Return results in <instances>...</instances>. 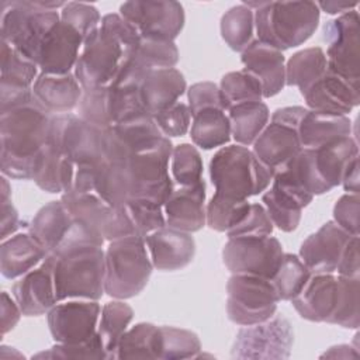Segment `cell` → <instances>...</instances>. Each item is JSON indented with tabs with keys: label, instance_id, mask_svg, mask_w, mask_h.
<instances>
[{
	"label": "cell",
	"instance_id": "obj_1",
	"mask_svg": "<svg viewBox=\"0 0 360 360\" xmlns=\"http://www.w3.org/2000/svg\"><path fill=\"white\" fill-rule=\"evenodd\" d=\"M48 112L34 97L31 101L0 111V169L3 176L31 180L35 158L48 141Z\"/></svg>",
	"mask_w": 360,
	"mask_h": 360
},
{
	"label": "cell",
	"instance_id": "obj_2",
	"mask_svg": "<svg viewBox=\"0 0 360 360\" xmlns=\"http://www.w3.org/2000/svg\"><path fill=\"white\" fill-rule=\"evenodd\" d=\"M139 38L138 31L120 13L103 15L100 27L84 38L73 69L82 89L111 84Z\"/></svg>",
	"mask_w": 360,
	"mask_h": 360
},
{
	"label": "cell",
	"instance_id": "obj_3",
	"mask_svg": "<svg viewBox=\"0 0 360 360\" xmlns=\"http://www.w3.org/2000/svg\"><path fill=\"white\" fill-rule=\"evenodd\" d=\"M357 156V139L349 135L318 148H302L281 172L312 195H319L342 183L347 165Z\"/></svg>",
	"mask_w": 360,
	"mask_h": 360
},
{
	"label": "cell",
	"instance_id": "obj_4",
	"mask_svg": "<svg viewBox=\"0 0 360 360\" xmlns=\"http://www.w3.org/2000/svg\"><path fill=\"white\" fill-rule=\"evenodd\" d=\"M105 250L101 246H84L62 255L49 253L44 260L52 270L56 301H98L104 291Z\"/></svg>",
	"mask_w": 360,
	"mask_h": 360
},
{
	"label": "cell",
	"instance_id": "obj_5",
	"mask_svg": "<svg viewBox=\"0 0 360 360\" xmlns=\"http://www.w3.org/2000/svg\"><path fill=\"white\" fill-rule=\"evenodd\" d=\"M253 11L256 39L281 52L309 39L321 15L315 1H262Z\"/></svg>",
	"mask_w": 360,
	"mask_h": 360
},
{
	"label": "cell",
	"instance_id": "obj_6",
	"mask_svg": "<svg viewBox=\"0 0 360 360\" xmlns=\"http://www.w3.org/2000/svg\"><path fill=\"white\" fill-rule=\"evenodd\" d=\"M63 1H3L1 41L37 65L39 46L49 30L60 20L56 11Z\"/></svg>",
	"mask_w": 360,
	"mask_h": 360
},
{
	"label": "cell",
	"instance_id": "obj_7",
	"mask_svg": "<svg viewBox=\"0 0 360 360\" xmlns=\"http://www.w3.org/2000/svg\"><path fill=\"white\" fill-rule=\"evenodd\" d=\"M210 179L215 193L248 200L266 191L273 176L248 146L235 143L211 158Z\"/></svg>",
	"mask_w": 360,
	"mask_h": 360
},
{
	"label": "cell",
	"instance_id": "obj_8",
	"mask_svg": "<svg viewBox=\"0 0 360 360\" xmlns=\"http://www.w3.org/2000/svg\"><path fill=\"white\" fill-rule=\"evenodd\" d=\"M104 291L115 300L138 295L153 270L145 238L127 236L111 240L105 249Z\"/></svg>",
	"mask_w": 360,
	"mask_h": 360
},
{
	"label": "cell",
	"instance_id": "obj_9",
	"mask_svg": "<svg viewBox=\"0 0 360 360\" xmlns=\"http://www.w3.org/2000/svg\"><path fill=\"white\" fill-rule=\"evenodd\" d=\"M46 142L75 165L105 162L104 129L86 122L77 114L53 115Z\"/></svg>",
	"mask_w": 360,
	"mask_h": 360
},
{
	"label": "cell",
	"instance_id": "obj_10",
	"mask_svg": "<svg viewBox=\"0 0 360 360\" xmlns=\"http://www.w3.org/2000/svg\"><path fill=\"white\" fill-rule=\"evenodd\" d=\"M278 301L270 278L232 274L226 283V314L239 326L255 325L271 318Z\"/></svg>",
	"mask_w": 360,
	"mask_h": 360
},
{
	"label": "cell",
	"instance_id": "obj_11",
	"mask_svg": "<svg viewBox=\"0 0 360 360\" xmlns=\"http://www.w3.org/2000/svg\"><path fill=\"white\" fill-rule=\"evenodd\" d=\"M292 343L291 323L284 316L274 314L263 322L242 326L235 336L231 357L284 360L290 357Z\"/></svg>",
	"mask_w": 360,
	"mask_h": 360
},
{
	"label": "cell",
	"instance_id": "obj_12",
	"mask_svg": "<svg viewBox=\"0 0 360 360\" xmlns=\"http://www.w3.org/2000/svg\"><path fill=\"white\" fill-rule=\"evenodd\" d=\"M283 255V246L274 236H239L228 238L222 262L232 274L271 278Z\"/></svg>",
	"mask_w": 360,
	"mask_h": 360
},
{
	"label": "cell",
	"instance_id": "obj_13",
	"mask_svg": "<svg viewBox=\"0 0 360 360\" xmlns=\"http://www.w3.org/2000/svg\"><path fill=\"white\" fill-rule=\"evenodd\" d=\"M62 202L70 215L111 242L127 236H136L124 207H112L96 193H63Z\"/></svg>",
	"mask_w": 360,
	"mask_h": 360
},
{
	"label": "cell",
	"instance_id": "obj_14",
	"mask_svg": "<svg viewBox=\"0 0 360 360\" xmlns=\"http://www.w3.org/2000/svg\"><path fill=\"white\" fill-rule=\"evenodd\" d=\"M359 13L352 10L323 25L328 70L349 79L360 80V31Z\"/></svg>",
	"mask_w": 360,
	"mask_h": 360
},
{
	"label": "cell",
	"instance_id": "obj_15",
	"mask_svg": "<svg viewBox=\"0 0 360 360\" xmlns=\"http://www.w3.org/2000/svg\"><path fill=\"white\" fill-rule=\"evenodd\" d=\"M120 15L143 38L174 41L184 27V8L173 0L125 1Z\"/></svg>",
	"mask_w": 360,
	"mask_h": 360
},
{
	"label": "cell",
	"instance_id": "obj_16",
	"mask_svg": "<svg viewBox=\"0 0 360 360\" xmlns=\"http://www.w3.org/2000/svg\"><path fill=\"white\" fill-rule=\"evenodd\" d=\"M101 307L93 300L56 302L46 314L55 343H82L97 333Z\"/></svg>",
	"mask_w": 360,
	"mask_h": 360
},
{
	"label": "cell",
	"instance_id": "obj_17",
	"mask_svg": "<svg viewBox=\"0 0 360 360\" xmlns=\"http://www.w3.org/2000/svg\"><path fill=\"white\" fill-rule=\"evenodd\" d=\"M312 198L314 195L287 173L278 172L273 176L271 187L263 194L262 201L271 224L283 232H292L301 221L302 210Z\"/></svg>",
	"mask_w": 360,
	"mask_h": 360
},
{
	"label": "cell",
	"instance_id": "obj_18",
	"mask_svg": "<svg viewBox=\"0 0 360 360\" xmlns=\"http://www.w3.org/2000/svg\"><path fill=\"white\" fill-rule=\"evenodd\" d=\"M177 62L179 49L174 41L141 37L111 84L141 87V83L149 72L155 69L174 68Z\"/></svg>",
	"mask_w": 360,
	"mask_h": 360
},
{
	"label": "cell",
	"instance_id": "obj_19",
	"mask_svg": "<svg viewBox=\"0 0 360 360\" xmlns=\"http://www.w3.org/2000/svg\"><path fill=\"white\" fill-rule=\"evenodd\" d=\"M163 135L152 115L142 114L104 129V156L107 162H122L131 155L156 145Z\"/></svg>",
	"mask_w": 360,
	"mask_h": 360
},
{
	"label": "cell",
	"instance_id": "obj_20",
	"mask_svg": "<svg viewBox=\"0 0 360 360\" xmlns=\"http://www.w3.org/2000/svg\"><path fill=\"white\" fill-rule=\"evenodd\" d=\"M0 55V111H6L34 98L32 84L39 73L34 62L4 41Z\"/></svg>",
	"mask_w": 360,
	"mask_h": 360
},
{
	"label": "cell",
	"instance_id": "obj_21",
	"mask_svg": "<svg viewBox=\"0 0 360 360\" xmlns=\"http://www.w3.org/2000/svg\"><path fill=\"white\" fill-rule=\"evenodd\" d=\"M301 94L308 110L335 115H347L360 103L359 82L345 79L328 69Z\"/></svg>",
	"mask_w": 360,
	"mask_h": 360
},
{
	"label": "cell",
	"instance_id": "obj_22",
	"mask_svg": "<svg viewBox=\"0 0 360 360\" xmlns=\"http://www.w3.org/2000/svg\"><path fill=\"white\" fill-rule=\"evenodd\" d=\"M83 46V37L59 20L45 35L37 56L41 73L65 75L75 69Z\"/></svg>",
	"mask_w": 360,
	"mask_h": 360
},
{
	"label": "cell",
	"instance_id": "obj_23",
	"mask_svg": "<svg viewBox=\"0 0 360 360\" xmlns=\"http://www.w3.org/2000/svg\"><path fill=\"white\" fill-rule=\"evenodd\" d=\"M350 238L335 221H328L302 242L298 256L312 274L335 273Z\"/></svg>",
	"mask_w": 360,
	"mask_h": 360
},
{
	"label": "cell",
	"instance_id": "obj_24",
	"mask_svg": "<svg viewBox=\"0 0 360 360\" xmlns=\"http://www.w3.org/2000/svg\"><path fill=\"white\" fill-rule=\"evenodd\" d=\"M146 249L155 269L174 271L191 263L195 255V242L188 232L165 225L145 238Z\"/></svg>",
	"mask_w": 360,
	"mask_h": 360
},
{
	"label": "cell",
	"instance_id": "obj_25",
	"mask_svg": "<svg viewBox=\"0 0 360 360\" xmlns=\"http://www.w3.org/2000/svg\"><path fill=\"white\" fill-rule=\"evenodd\" d=\"M166 225L183 232H197L205 225V183L173 187L163 204Z\"/></svg>",
	"mask_w": 360,
	"mask_h": 360
},
{
	"label": "cell",
	"instance_id": "obj_26",
	"mask_svg": "<svg viewBox=\"0 0 360 360\" xmlns=\"http://www.w3.org/2000/svg\"><path fill=\"white\" fill-rule=\"evenodd\" d=\"M302 149L297 129L270 122L253 142L252 152L259 162L274 176L281 172Z\"/></svg>",
	"mask_w": 360,
	"mask_h": 360
},
{
	"label": "cell",
	"instance_id": "obj_27",
	"mask_svg": "<svg viewBox=\"0 0 360 360\" xmlns=\"http://www.w3.org/2000/svg\"><path fill=\"white\" fill-rule=\"evenodd\" d=\"M13 298L18 304L22 315L39 316L58 302L52 270L44 260L39 267L21 276L11 288Z\"/></svg>",
	"mask_w": 360,
	"mask_h": 360
},
{
	"label": "cell",
	"instance_id": "obj_28",
	"mask_svg": "<svg viewBox=\"0 0 360 360\" xmlns=\"http://www.w3.org/2000/svg\"><path fill=\"white\" fill-rule=\"evenodd\" d=\"M243 69L253 73L263 89V98L278 94L285 86V59L281 51L253 39L240 53Z\"/></svg>",
	"mask_w": 360,
	"mask_h": 360
},
{
	"label": "cell",
	"instance_id": "obj_29",
	"mask_svg": "<svg viewBox=\"0 0 360 360\" xmlns=\"http://www.w3.org/2000/svg\"><path fill=\"white\" fill-rule=\"evenodd\" d=\"M338 295V276L333 273L311 274L302 290L291 300L298 315L311 322L329 321Z\"/></svg>",
	"mask_w": 360,
	"mask_h": 360
},
{
	"label": "cell",
	"instance_id": "obj_30",
	"mask_svg": "<svg viewBox=\"0 0 360 360\" xmlns=\"http://www.w3.org/2000/svg\"><path fill=\"white\" fill-rule=\"evenodd\" d=\"M37 101L51 114H66L77 108L83 89L75 73H41L32 84Z\"/></svg>",
	"mask_w": 360,
	"mask_h": 360
},
{
	"label": "cell",
	"instance_id": "obj_31",
	"mask_svg": "<svg viewBox=\"0 0 360 360\" xmlns=\"http://www.w3.org/2000/svg\"><path fill=\"white\" fill-rule=\"evenodd\" d=\"M186 89V79L176 68L155 69L149 72L139 87L143 107L150 115L177 103Z\"/></svg>",
	"mask_w": 360,
	"mask_h": 360
},
{
	"label": "cell",
	"instance_id": "obj_32",
	"mask_svg": "<svg viewBox=\"0 0 360 360\" xmlns=\"http://www.w3.org/2000/svg\"><path fill=\"white\" fill-rule=\"evenodd\" d=\"M48 250L28 232L4 239L0 248V270L3 277L13 280L31 271L48 256Z\"/></svg>",
	"mask_w": 360,
	"mask_h": 360
},
{
	"label": "cell",
	"instance_id": "obj_33",
	"mask_svg": "<svg viewBox=\"0 0 360 360\" xmlns=\"http://www.w3.org/2000/svg\"><path fill=\"white\" fill-rule=\"evenodd\" d=\"M75 167L73 162L63 158L46 142L35 158L31 180L46 193L63 194L72 190Z\"/></svg>",
	"mask_w": 360,
	"mask_h": 360
},
{
	"label": "cell",
	"instance_id": "obj_34",
	"mask_svg": "<svg viewBox=\"0 0 360 360\" xmlns=\"http://www.w3.org/2000/svg\"><path fill=\"white\" fill-rule=\"evenodd\" d=\"M297 134L302 148H318L333 139L352 135V121L347 115H335L308 110L302 115Z\"/></svg>",
	"mask_w": 360,
	"mask_h": 360
},
{
	"label": "cell",
	"instance_id": "obj_35",
	"mask_svg": "<svg viewBox=\"0 0 360 360\" xmlns=\"http://www.w3.org/2000/svg\"><path fill=\"white\" fill-rule=\"evenodd\" d=\"M73 222V217L62 202L51 201L41 207L30 221L27 229L46 250L52 253L65 238Z\"/></svg>",
	"mask_w": 360,
	"mask_h": 360
},
{
	"label": "cell",
	"instance_id": "obj_36",
	"mask_svg": "<svg viewBox=\"0 0 360 360\" xmlns=\"http://www.w3.org/2000/svg\"><path fill=\"white\" fill-rule=\"evenodd\" d=\"M226 112L231 122V135L242 146L253 145L270 118L269 107L263 101L239 104Z\"/></svg>",
	"mask_w": 360,
	"mask_h": 360
},
{
	"label": "cell",
	"instance_id": "obj_37",
	"mask_svg": "<svg viewBox=\"0 0 360 360\" xmlns=\"http://www.w3.org/2000/svg\"><path fill=\"white\" fill-rule=\"evenodd\" d=\"M190 136L195 146L214 149L231 139V122L226 111L210 108L193 115Z\"/></svg>",
	"mask_w": 360,
	"mask_h": 360
},
{
	"label": "cell",
	"instance_id": "obj_38",
	"mask_svg": "<svg viewBox=\"0 0 360 360\" xmlns=\"http://www.w3.org/2000/svg\"><path fill=\"white\" fill-rule=\"evenodd\" d=\"M328 69L326 55L321 46L295 52L285 63V84L295 86L302 93Z\"/></svg>",
	"mask_w": 360,
	"mask_h": 360
},
{
	"label": "cell",
	"instance_id": "obj_39",
	"mask_svg": "<svg viewBox=\"0 0 360 360\" xmlns=\"http://www.w3.org/2000/svg\"><path fill=\"white\" fill-rule=\"evenodd\" d=\"M160 356V328L139 322L127 329L121 336L115 359H159Z\"/></svg>",
	"mask_w": 360,
	"mask_h": 360
},
{
	"label": "cell",
	"instance_id": "obj_40",
	"mask_svg": "<svg viewBox=\"0 0 360 360\" xmlns=\"http://www.w3.org/2000/svg\"><path fill=\"white\" fill-rule=\"evenodd\" d=\"M132 318L134 309L122 300H115L103 305L98 318L97 333L108 359H115L117 345L128 329Z\"/></svg>",
	"mask_w": 360,
	"mask_h": 360
},
{
	"label": "cell",
	"instance_id": "obj_41",
	"mask_svg": "<svg viewBox=\"0 0 360 360\" xmlns=\"http://www.w3.org/2000/svg\"><path fill=\"white\" fill-rule=\"evenodd\" d=\"M221 37L235 52H243L255 39V11L246 4L231 7L221 18Z\"/></svg>",
	"mask_w": 360,
	"mask_h": 360
},
{
	"label": "cell",
	"instance_id": "obj_42",
	"mask_svg": "<svg viewBox=\"0 0 360 360\" xmlns=\"http://www.w3.org/2000/svg\"><path fill=\"white\" fill-rule=\"evenodd\" d=\"M219 90L226 111L235 105L256 103L263 98V89L259 79L246 69L226 73L221 79Z\"/></svg>",
	"mask_w": 360,
	"mask_h": 360
},
{
	"label": "cell",
	"instance_id": "obj_43",
	"mask_svg": "<svg viewBox=\"0 0 360 360\" xmlns=\"http://www.w3.org/2000/svg\"><path fill=\"white\" fill-rule=\"evenodd\" d=\"M311 274L312 273L302 263L300 256L284 253L270 281L280 301H291L302 290Z\"/></svg>",
	"mask_w": 360,
	"mask_h": 360
},
{
	"label": "cell",
	"instance_id": "obj_44",
	"mask_svg": "<svg viewBox=\"0 0 360 360\" xmlns=\"http://www.w3.org/2000/svg\"><path fill=\"white\" fill-rule=\"evenodd\" d=\"M359 292V277H345L338 274L336 304L328 323L338 325L346 329H357L360 325Z\"/></svg>",
	"mask_w": 360,
	"mask_h": 360
},
{
	"label": "cell",
	"instance_id": "obj_45",
	"mask_svg": "<svg viewBox=\"0 0 360 360\" xmlns=\"http://www.w3.org/2000/svg\"><path fill=\"white\" fill-rule=\"evenodd\" d=\"M248 200L215 193L205 207V224L217 232H228L246 214Z\"/></svg>",
	"mask_w": 360,
	"mask_h": 360
},
{
	"label": "cell",
	"instance_id": "obj_46",
	"mask_svg": "<svg viewBox=\"0 0 360 360\" xmlns=\"http://www.w3.org/2000/svg\"><path fill=\"white\" fill-rule=\"evenodd\" d=\"M160 328V356L159 359H197L201 352L198 336L187 329L176 326Z\"/></svg>",
	"mask_w": 360,
	"mask_h": 360
},
{
	"label": "cell",
	"instance_id": "obj_47",
	"mask_svg": "<svg viewBox=\"0 0 360 360\" xmlns=\"http://www.w3.org/2000/svg\"><path fill=\"white\" fill-rule=\"evenodd\" d=\"M124 210L132 224L136 236L146 238L149 233L163 228L166 225V218L163 212V205L145 198L128 200Z\"/></svg>",
	"mask_w": 360,
	"mask_h": 360
},
{
	"label": "cell",
	"instance_id": "obj_48",
	"mask_svg": "<svg viewBox=\"0 0 360 360\" xmlns=\"http://www.w3.org/2000/svg\"><path fill=\"white\" fill-rule=\"evenodd\" d=\"M170 170L179 186H191L202 180V159L200 152L191 143L173 146L170 158Z\"/></svg>",
	"mask_w": 360,
	"mask_h": 360
},
{
	"label": "cell",
	"instance_id": "obj_49",
	"mask_svg": "<svg viewBox=\"0 0 360 360\" xmlns=\"http://www.w3.org/2000/svg\"><path fill=\"white\" fill-rule=\"evenodd\" d=\"M77 115L86 122L101 129L110 128V107H108V86L83 90L77 104Z\"/></svg>",
	"mask_w": 360,
	"mask_h": 360
},
{
	"label": "cell",
	"instance_id": "obj_50",
	"mask_svg": "<svg viewBox=\"0 0 360 360\" xmlns=\"http://www.w3.org/2000/svg\"><path fill=\"white\" fill-rule=\"evenodd\" d=\"M32 359H87L100 360L108 359L103 347L98 333L91 339L82 343H55L46 352H39L32 356Z\"/></svg>",
	"mask_w": 360,
	"mask_h": 360
},
{
	"label": "cell",
	"instance_id": "obj_51",
	"mask_svg": "<svg viewBox=\"0 0 360 360\" xmlns=\"http://www.w3.org/2000/svg\"><path fill=\"white\" fill-rule=\"evenodd\" d=\"M60 20L75 28L83 37V41L96 31L101 22L100 13L93 4L79 1L65 3L60 10Z\"/></svg>",
	"mask_w": 360,
	"mask_h": 360
},
{
	"label": "cell",
	"instance_id": "obj_52",
	"mask_svg": "<svg viewBox=\"0 0 360 360\" xmlns=\"http://www.w3.org/2000/svg\"><path fill=\"white\" fill-rule=\"evenodd\" d=\"M158 129L166 138L183 136L190 129L191 112L186 103L177 101L166 110H162L152 115Z\"/></svg>",
	"mask_w": 360,
	"mask_h": 360
},
{
	"label": "cell",
	"instance_id": "obj_53",
	"mask_svg": "<svg viewBox=\"0 0 360 360\" xmlns=\"http://www.w3.org/2000/svg\"><path fill=\"white\" fill-rule=\"evenodd\" d=\"M273 226L263 204H249L243 218L226 232V236H269L273 232Z\"/></svg>",
	"mask_w": 360,
	"mask_h": 360
},
{
	"label": "cell",
	"instance_id": "obj_54",
	"mask_svg": "<svg viewBox=\"0 0 360 360\" xmlns=\"http://www.w3.org/2000/svg\"><path fill=\"white\" fill-rule=\"evenodd\" d=\"M187 100H188V108L191 112V117L195 115L200 111L217 108V110H225L222 96L219 86H217L212 82H200L193 84L187 90Z\"/></svg>",
	"mask_w": 360,
	"mask_h": 360
},
{
	"label": "cell",
	"instance_id": "obj_55",
	"mask_svg": "<svg viewBox=\"0 0 360 360\" xmlns=\"http://www.w3.org/2000/svg\"><path fill=\"white\" fill-rule=\"evenodd\" d=\"M360 197L359 194H343L333 207V221L349 235L359 236Z\"/></svg>",
	"mask_w": 360,
	"mask_h": 360
},
{
	"label": "cell",
	"instance_id": "obj_56",
	"mask_svg": "<svg viewBox=\"0 0 360 360\" xmlns=\"http://www.w3.org/2000/svg\"><path fill=\"white\" fill-rule=\"evenodd\" d=\"M20 226L18 212L11 202V187L6 179L1 177V239L13 235Z\"/></svg>",
	"mask_w": 360,
	"mask_h": 360
},
{
	"label": "cell",
	"instance_id": "obj_57",
	"mask_svg": "<svg viewBox=\"0 0 360 360\" xmlns=\"http://www.w3.org/2000/svg\"><path fill=\"white\" fill-rule=\"evenodd\" d=\"M336 271L345 277H359L360 273V255H359V236H352L340 256Z\"/></svg>",
	"mask_w": 360,
	"mask_h": 360
},
{
	"label": "cell",
	"instance_id": "obj_58",
	"mask_svg": "<svg viewBox=\"0 0 360 360\" xmlns=\"http://www.w3.org/2000/svg\"><path fill=\"white\" fill-rule=\"evenodd\" d=\"M22 312L15 302L6 291L1 292V335H6L18 323Z\"/></svg>",
	"mask_w": 360,
	"mask_h": 360
},
{
	"label": "cell",
	"instance_id": "obj_59",
	"mask_svg": "<svg viewBox=\"0 0 360 360\" xmlns=\"http://www.w3.org/2000/svg\"><path fill=\"white\" fill-rule=\"evenodd\" d=\"M307 108L301 107V105H292V107H283L278 108L273 112L271 115V122H278V124H284L288 125L294 129H297L302 115L305 114Z\"/></svg>",
	"mask_w": 360,
	"mask_h": 360
},
{
	"label": "cell",
	"instance_id": "obj_60",
	"mask_svg": "<svg viewBox=\"0 0 360 360\" xmlns=\"http://www.w3.org/2000/svg\"><path fill=\"white\" fill-rule=\"evenodd\" d=\"M359 156L354 158L346 167L343 177H342V186L345 191L350 194H359V187H360V180H359Z\"/></svg>",
	"mask_w": 360,
	"mask_h": 360
},
{
	"label": "cell",
	"instance_id": "obj_61",
	"mask_svg": "<svg viewBox=\"0 0 360 360\" xmlns=\"http://www.w3.org/2000/svg\"><path fill=\"white\" fill-rule=\"evenodd\" d=\"M319 11L323 10L325 13L328 14H345V13H349L352 10H356L357 7V3H336V1H321V3H316Z\"/></svg>",
	"mask_w": 360,
	"mask_h": 360
},
{
	"label": "cell",
	"instance_id": "obj_62",
	"mask_svg": "<svg viewBox=\"0 0 360 360\" xmlns=\"http://www.w3.org/2000/svg\"><path fill=\"white\" fill-rule=\"evenodd\" d=\"M322 357H343V359H350V357H359V352L356 349H353L349 345H338V346H332L329 347L328 352H325L322 354Z\"/></svg>",
	"mask_w": 360,
	"mask_h": 360
}]
</instances>
